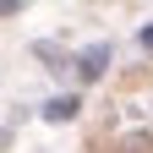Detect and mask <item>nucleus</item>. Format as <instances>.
Masks as SVG:
<instances>
[{
	"label": "nucleus",
	"mask_w": 153,
	"mask_h": 153,
	"mask_svg": "<svg viewBox=\"0 0 153 153\" xmlns=\"http://www.w3.org/2000/svg\"><path fill=\"white\" fill-rule=\"evenodd\" d=\"M104 66H109V44H93L82 60H76V76H82V82H99V76H104Z\"/></svg>",
	"instance_id": "1"
},
{
	"label": "nucleus",
	"mask_w": 153,
	"mask_h": 153,
	"mask_svg": "<svg viewBox=\"0 0 153 153\" xmlns=\"http://www.w3.org/2000/svg\"><path fill=\"white\" fill-rule=\"evenodd\" d=\"M71 115H76V99H71V93H66V99H49V104H44V120H71Z\"/></svg>",
	"instance_id": "2"
},
{
	"label": "nucleus",
	"mask_w": 153,
	"mask_h": 153,
	"mask_svg": "<svg viewBox=\"0 0 153 153\" xmlns=\"http://www.w3.org/2000/svg\"><path fill=\"white\" fill-rule=\"evenodd\" d=\"M16 6H22V0H0V16H11V11H16Z\"/></svg>",
	"instance_id": "3"
},
{
	"label": "nucleus",
	"mask_w": 153,
	"mask_h": 153,
	"mask_svg": "<svg viewBox=\"0 0 153 153\" xmlns=\"http://www.w3.org/2000/svg\"><path fill=\"white\" fill-rule=\"evenodd\" d=\"M142 44H148V49H153V27H142Z\"/></svg>",
	"instance_id": "4"
}]
</instances>
